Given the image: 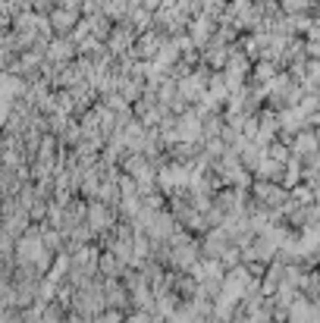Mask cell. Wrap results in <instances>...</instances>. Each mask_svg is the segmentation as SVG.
<instances>
[{
    "instance_id": "obj_1",
    "label": "cell",
    "mask_w": 320,
    "mask_h": 323,
    "mask_svg": "<svg viewBox=\"0 0 320 323\" xmlns=\"http://www.w3.org/2000/svg\"><path fill=\"white\" fill-rule=\"evenodd\" d=\"M304 3H308V0H286V10H304Z\"/></svg>"
}]
</instances>
